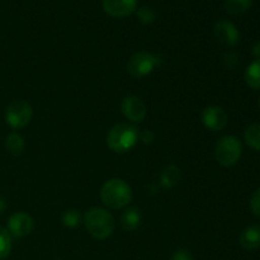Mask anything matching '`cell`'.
<instances>
[{
	"label": "cell",
	"instance_id": "20",
	"mask_svg": "<svg viewBox=\"0 0 260 260\" xmlns=\"http://www.w3.org/2000/svg\"><path fill=\"white\" fill-rule=\"evenodd\" d=\"M80 213L75 210L66 211L62 215V223L66 228H75L80 223Z\"/></svg>",
	"mask_w": 260,
	"mask_h": 260
},
{
	"label": "cell",
	"instance_id": "8",
	"mask_svg": "<svg viewBox=\"0 0 260 260\" xmlns=\"http://www.w3.org/2000/svg\"><path fill=\"white\" fill-rule=\"evenodd\" d=\"M121 111L123 116L134 123H140L146 116V106L141 98L135 95L126 96L121 103Z\"/></svg>",
	"mask_w": 260,
	"mask_h": 260
},
{
	"label": "cell",
	"instance_id": "5",
	"mask_svg": "<svg viewBox=\"0 0 260 260\" xmlns=\"http://www.w3.org/2000/svg\"><path fill=\"white\" fill-rule=\"evenodd\" d=\"M33 116L32 107L25 101H14L5 111V121L12 128L19 129L27 126Z\"/></svg>",
	"mask_w": 260,
	"mask_h": 260
},
{
	"label": "cell",
	"instance_id": "15",
	"mask_svg": "<svg viewBox=\"0 0 260 260\" xmlns=\"http://www.w3.org/2000/svg\"><path fill=\"white\" fill-rule=\"evenodd\" d=\"M253 3L254 0H226L225 9L229 14L239 17V15H243L244 13L248 12Z\"/></svg>",
	"mask_w": 260,
	"mask_h": 260
},
{
	"label": "cell",
	"instance_id": "11",
	"mask_svg": "<svg viewBox=\"0 0 260 260\" xmlns=\"http://www.w3.org/2000/svg\"><path fill=\"white\" fill-rule=\"evenodd\" d=\"M104 12L113 18L128 17L137 8V0H102Z\"/></svg>",
	"mask_w": 260,
	"mask_h": 260
},
{
	"label": "cell",
	"instance_id": "12",
	"mask_svg": "<svg viewBox=\"0 0 260 260\" xmlns=\"http://www.w3.org/2000/svg\"><path fill=\"white\" fill-rule=\"evenodd\" d=\"M240 245L245 250H256L260 248V226L250 225L241 231L239 236Z\"/></svg>",
	"mask_w": 260,
	"mask_h": 260
},
{
	"label": "cell",
	"instance_id": "4",
	"mask_svg": "<svg viewBox=\"0 0 260 260\" xmlns=\"http://www.w3.org/2000/svg\"><path fill=\"white\" fill-rule=\"evenodd\" d=\"M243 146L236 136H223L218 140L215 149V156L218 164L222 167H233L240 160Z\"/></svg>",
	"mask_w": 260,
	"mask_h": 260
},
{
	"label": "cell",
	"instance_id": "26",
	"mask_svg": "<svg viewBox=\"0 0 260 260\" xmlns=\"http://www.w3.org/2000/svg\"><path fill=\"white\" fill-rule=\"evenodd\" d=\"M259 108H260V96H259Z\"/></svg>",
	"mask_w": 260,
	"mask_h": 260
},
{
	"label": "cell",
	"instance_id": "24",
	"mask_svg": "<svg viewBox=\"0 0 260 260\" xmlns=\"http://www.w3.org/2000/svg\"><path fill=\"white\" fill-rule=\"evenodd\" d=\"M170 260H192V256L187 250H179L172 256Z\"/></svg>",
	"mask_w": 260,
	"mask_h": 260
},
{
	"label": "cell",
	"instance_id": "14",
	"mask_svg": "<svg viewBox=\"0 0 260 260\" xmlns=\"http://www.w3.org/2000/svg\"><path fill=\"white\" fill-rule=\"evenodd\" d=\"M122 228L126 231H135L141 223V215L136 207L127 208L121 218Z\"/></svg>",
	"mask_w": 260,
	"mask_h": 260
},
{
	"label": "cell",
	"instance_id": "6",
	"mask_svg": "<svg viewBox=\"0 0 260 260\" xmlns=\"http://www.w3.org/2000/svg\"><path fill=\"white\" fill-rule=\"evenodd\" d=\"M156 65H159L156 56L147 52H137L129 58L127 63V71L134 78L141 79L149 75Z\"/></svg>",
	"mask_w": 260,
	"mask_h": 260
},
{
	"label": "cell",
	"instance_id": "13",
	"mask_svg": "<svg viewBox=\"0 0 260 260\" xmlns=\"http://www.w3.org/2000/svg\"><path fill=\"white\" fill-rule=\"evenodd\" d=\"M244 79L249 88L260 90V60H254L253 62L249 63L244 73Z\"/></svg>",
	"mask_w": 260,
	"mask_h": 260
},
{
	"label": "cell",
	"instance_id": "18",
	"mask_svg": "<svg viewBox=\"0 0 260 260\" xmlns=\"http://www.w3.org/2000/svg\"><path fill=\"white\" fill-rule=\"evenodd\" d=\"M5 147H7L9 154L18 156V155L22 154L23 150H24V140H23V137L20 136V135L13 132V134H10L9 136L7 137V140H5Z\"/></svg>",
	"mask_w": 260,
	"mask_h": 260
},
{
	"label": "cell",
	"instance_id": "25",
	"mask_svg": "<svg viewBox=\"0 0 260 260\" xmlns=\"http://www.w3.org/2000/svg\"><path fill=\"white\" fill-rule=\"evenodd\" d=\"M251 53L255 57V60H260V42H256L251 48Z\"/></svg>",
	"mask_w": 260,
	"mask_h": 260
},
{
	"label": "cell",
	"instance_id": "1",
	"mask_svg": "<svg viewBox=\"0 0 260 260\" xmlns=\"http://www.w3.org/2000/svg\"><path fill=\"white\" fill-rule=\"evenodd\" d=\"M84 223L93 238L98 240H104L109 238L114 230V221L108 211L99 207H93L86 211L84 216Z\"/></svg>",
	"mask_w": 260,
	"mask_h": 260
},
{
	"label": "cell",
	"instance_id": "9",
	"mask_svg": "<svg viewBox=\"0 0 260 260\" xmlns=\"http://www.w3.org/2000/svg\"><path fill=\"white\" fill-rule=\"evenodd\" d=\"M202 122L206 128L213 132H218L225 128L228 124V114L221 107H207L202 112Z\"/></svg>",
	"mask_w": 260,
	"mask_h": 260
},
{
	"label": "cell",
	"instance_id": "17",
	"mask_svg": "<svg viewBox=\"0 0 260 260\" xmlns=\"http://www.w3.org/2000/svg\"><path fill=\"white\" fill-rule=\"evenodd\" d=\"M180 179V170L175 165H169L164 169L160 177V183L164 188H173Z\"/></svg>",
	"mask_w": 260,
	"mask_h": 260
},
{
	"label": "cell",
	"instance_id": "16",
	"mask_svg": "<svg viewBox=\"0 0 260 260\" xmlns=\"http://www.w3.org/2000/svg\"><path fill=\"white\" fill-rule=\"evenodd\" d=\"M246 145L255 151H260V123H253L244 132Z\"/></svg>",
	"mask_w": 260,
	"mask_h": 260
},
{
	"label": "cell",
	"instance_id": "23",
	"mask_svg": "<svg viewBox=\"0 0 260 260\" xmlns=\"http://www.w3.org/2000/svg\"><path fill=\"white\" fill-rule=\"evenodd\" d=\"M139 139H141V141L145 142V144H151L154 141V134L151 131H149V129H145V131H142L140 134Z\"/></svg>",
	"mask_w": 260,
	"mask_h": 260
},
{
	"label": "cell",
	"instance_id": "19",
	"mask_svg": "<svg viewBox=\"0 0 260 260\" xmlns=\"http://www.w3.org/2000/svg\"><path fill=\"white\" fill-rule=\"evenodd\" d=\"M12 251V235L9 231L0 228V260L9 256Z\"/></svg>",
	"mask_w": 260,
	"mask_h": 260
},
{
	"label": "cell",
	"instance_id": "21",
	"mask_svg": "<svg viewBox=\"0 0 260 260\" xmlns=\"http://www.w3.org/2000/svg\"><path fill=\"white\" fill-rule=\"evenodd\" d=\"M137 18L141 20L145 24H149V23H152L155 19H156V13L152 8L150 7H141L139 10H137Z\"/></svg>",
	"mask_w": 260,
	"mask_h": 260
},
{
	"label": "cell",
	"instance_id": "2",
	"mask_svg": "<svg viewBox=\"0 0 260 260\" xmlns=\"http://www.w3.org/2000/svg\"><path fill=\"white\" fill-rule=\"evenodd\" d=\"M140 132L129 123H118L107 135V145L113 152H126L136 145Z\"/></svg>",
	"mask_w": 260,
	"mask_h": 260
},
{
	"label": "cell",
	"instance_id": "7",
	"mask_svg": "<svg viewBox=\"0 0 260 260\" xmlns=\"http://www.w3.org/2000/svg\"><path fill=\"white\" fill-rule=\"evenodd\" d=\"M213 33H215L216 40L226 47H234L238 45L239 40H240V33H239L236 25L226 19L216 22L215 27H213Z\"/></svg>",
	"mask_w": 260,
	"mask_h": 260
},
{
	"label": "cell",
	"instance_id": "3",
	"mask_svg": "<svg viewBox=\"0 0 260 260\" xmlns=\"http://www.w3.org/2000/svg\"><path fill=\"white\" fill-rule=\"evenodd\" d=\"M102 202L112 210L126 207L132 198L131 188L121 179H111L106 182L101 190Z\"/></svg>",
	"mask_w": 260,
	"mask_h": 260
},
{
	"label": "cell",
	"instance_id": "22",
	"mask_svg": "<svg viewBox=\"0 0 260 260\" xmlns=\"http://www.w3.org/2000/svg\"><path fill=\"white\" fill-rule=\"evenodd\" d=\"M249 206H250L251 212L255 216H258V217H260V187L253 193V196H251Z\"/></svg>",
	"mask_w": 260,
	"mask_h": 260
},
{
	"label": "cell",
	"instance_id": "10",
	"mask_svg": "<svg viewBox=\"0 0 260 260\" xmlns=\"http://www.w3.org/2000/svg\"><path fill=\"white\" fill-rule=\"evenodd\" d=\"M33 220L29 215L24 212H17L8 220V231L15 238H23L32 233Z\"/></svg>",
	"mask_w": 260,
	"mask_h": 260
}]
</instances>
